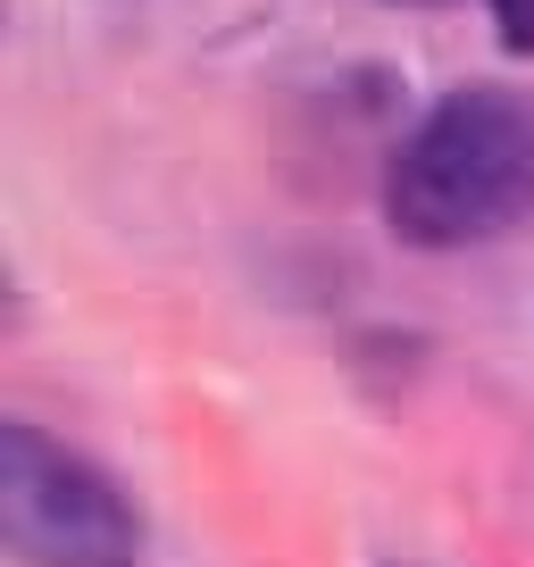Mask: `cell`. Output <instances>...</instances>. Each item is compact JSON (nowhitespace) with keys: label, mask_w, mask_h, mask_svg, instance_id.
I'll return each instance as SVG.
<instances>
[{"label":"cell","mask_w":534,"mask_h":567,"mask_svg":"<svg viewBox=\"0 0 534 567\" xmlns=\"http://www.w3.org/2000/svg\"><path fill=\"white\" fill-rule=\"evenodd\" d=\"M0 543L25 567H134L143 517L84 451L42 425H0Z\"/></svg>","instance_id":"7a4b0ae2"},{"label":"cell","mask_w":534,"mask_h":567,"mask_svg":"<svg viewBox=\"0 0 534 567\" xmlns=\"http://www.w3.org/2000/svg\"><path fill=\"white\" fill-rule=\"evenodd\" d=\"M534 209V92L460 84L401 134L384 167V226L410 250H468Z\"/></svg>","instance_id":"6da1fadb"},{"label":"cell","mask_w":534,"mask_h":567,"mask_svg":"<svg viewBox=\"0 0 534 567\" xmlns=\"http://www.w3.org/2000/svg\"><path fill=\"white\" fill-rule=\"evenodd\" d=\"M484 9H493V25H501L510 51H534V0H484Z\"/></svg>","instance_id":"3957f363"}]
</instances>
